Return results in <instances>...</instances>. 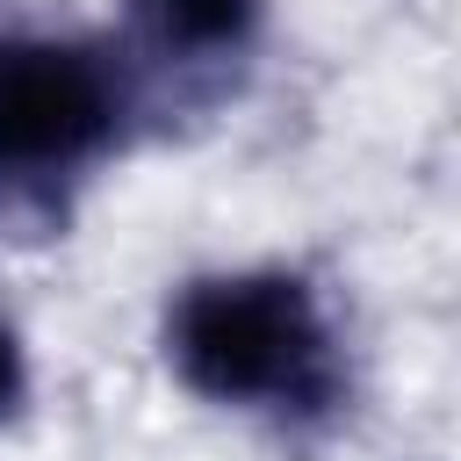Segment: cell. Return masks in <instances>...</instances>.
<instances>
[{"label": "cell", "mask_w": 461, "mask_h": 461, "mask_svg": "<svg viewBox=\"0 0 461 461\" xmlns=\"http://www.w3.org/2000/svg\"><path fill=\"white\" fill-rule=\"evenodd\" d=\"M166 367L187 396L303 425L346 396V339L324 288L295 267H216L166 303Z\"/></svg>", "instance_id": "cell-1"}, {"label": "cell", "mask_w": 461, "mask_h": 461, "mask_svg": "<svg viewBox=\"0 0 461 461\" xmlns=\"http://www.w3.org/2000/svg\"><path fill=\"white\" fill-rule=\"evenodd\" d=\"M130 122L122 72L72 36H0V194L86 180Z\"/></svg>", "instance_id": "cell-2"}, {"label": "cell", "mask_w": 461, "mask_h": 461, "mask_svg": "<svg viewBox=\"0 0 461 461\" xmlns=\"http://www.w3.org/2000/svg\"><path fill=\"white\" fill-rule=\"evenodd\" d=\"M22 403H29V346H22V331L0 317V425H7Z\"/></svg>", "instance_id": "cell-4"}, {"label": "cell", "mask_w": 461, "mask_h": 461, "mask_svg": "<svg viewBox=\"0 0 461 461\" xmlns=\"http://www.w3.org/2000/svg\"><path fill=\"white\" fill-rule=\"evenodd\" d=\"M267 7L274 0H130V29L144 58L173 72H223L259 50Z\"/></svg>", "instance_id": "cell-3"}]
</instances>
